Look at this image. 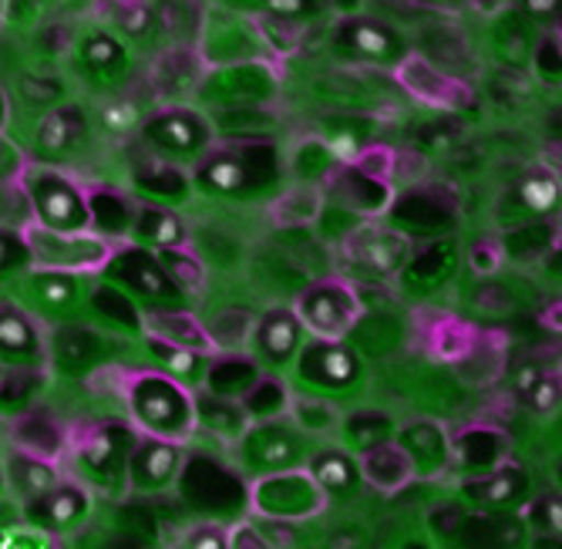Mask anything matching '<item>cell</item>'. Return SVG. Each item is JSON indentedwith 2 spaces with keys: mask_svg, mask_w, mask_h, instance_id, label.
I'll use <instances>...</instances> for the list:
<instances>
[{
  "mask_svg": "<svg viewBox=\"0 0 562 549\" xmlns=\"http://www.w3.org/2000/svg\"><path fill=\"white\" fill-rule=\"evenodd\" d=\"M128 408H132L135 428L145 435L182 441L199 428L195 394L186 388V381H179L166 371L138 374L128 384Z\"/></svg>",
  "mask_w": 562,
  "mask_h": 549,
  "instance_id": "1",
  "label": "cell"
},
{
  "mask_svg": "<svg viewBox=\"0 0 562 549\" xmlns=\"http://www.w3.org/2000/svg\"><path fill=\"white\" fill-rule=\"evenodd\" d=\"M101 277L128 290L142 311H179L186 307V287L166 270L156 249L138 246L125 239V246H115L112 257L101 270Z\"/></svg>",
  "mask_w": 562,
  "mask_h": 549,
  "instance_id": "2",
  "label": "cell"
},
{
  "mask_svg": "<svg viewBox=\"0 0 562 549\" xmlns=\"http://www.w3.org/2000/svg\"><path fill=\"white\" fill-rule=\"evenodd\" d=\"M24 195L34 223L58 229V233H81L91 229L88 189H81L71 176L55 169V163H34L21 176Z\"/></svg>",
  "mask_w": 562,
  "mask_h": 549,
  "instance_id": "3",
  "label": "cell"
},
{
  "mask_svg": "<svg viewBox=\"0 0 562 549\" xmlns=\"http://www.w3.org/2000/svg\"><path fill=\"white\" fill-rule=\"evenodd\" d=\"M277 176V156L263 142H243L236 148H223V153H206L199 159V169L192 182L202 192L216 195H243L249 189H260L273 182Z\"/></svg>",
  "mask_w": 562,
  "mask_h": 549,
  "instance_id": "4",
  "label": "cell"
},
{
  "mask_svg": "<svg viewBox=\"0 0 562 549\" xmlns=\"http://www.w3.org/2000/svg\"><path fill=\"white\" fill-rule=\"evenodd\" d=\"M24 236L31 243L34 254V267H47V270H68V273H81V277H94L105 270L115 243L105 239L94 229H81V233H58L47 229L41 223H27Z\"/></svg>",
  "mask_w": 562,
  "mask_h": 549,
  "instance_id": "5",
  "label": "cell"
},
{
  "mask_svg": "<svg viewBox=\"0 0 562 549\" xmlns=\"http://www.w3.org/2000/svg\"><path fill=\"white\" fill-rule=\"evenodd\" d=\"M11 290L27 314H37L50 324H61V321L85 317L91 287H88V277H81V273L31 267L24 277H18L11 283Z\"/></svg>",
  "mask_w": 562,
  "mask_h": 549,
  "instance_id": "6",
  "label": "cell"
},
{
  "mask_svg": "<svg viewBox=\"0 0 562 549\" xmlns=\"http://www.w3.org/2000/svg\"><path fill=\"white\" fill-rule=\"evenodd\" d=\"M138 441V428L135 425H101L98 432H91L75 452V462L81 469L85 485H98L112 495L128 489V456Z\"/></svg>",
  "mask_w": 562,
  "mask_h": 549,
  "instance_id": "7",
  "label": "cell"
},
{
  "mask_svg": "<svg viewBox=\"0 0 562 549\" xmlns=\"http://www.w3.org/2000/svg\"><path fill=\"white\" fill-rule=\"evenodd\" d=\"M142 135L156 156L169 163H195L210 153L213 128L192 109H162L142 122Z\"/></svg>",
  "mask_w": 562,
  "mask_h": 549,
  "instance_id": "8",
  "label": "cell"
},
{
  "mask_svg": "<svg viewBox=\"0 0 562 549\" xmlns=\"http://www.w3.org/2000/svg\"><path fill=\"white\" fill-rule=\"evenodd\" d=\"M179 492L202 516H223V513H233L236 506H243L239 479L229 469H223L216 459H206V456H195V459L182 462Z\"/></svg>",
  "mask_w": 562,
  "mask_h": 549,
  "instance_id": "9",
  "label": "cell"
},
{
  "mask_svg": "<svg viewBox=\"0 0 562 549\" xmlns=\"http://www.w3.org/2000/svg\"><path fill=\"white\" fill-rule=\"evenodd\" d=\"M109 358V337L98 327H91L85 317L50 324V344L47 361L65 378H88L94 368H101Z\"/></svg>",
  "mask_w": 562,
  "mask_h": 549,
  "instance_id": "10",
  "label": "cell"
},
{
  "mask_svg": "<svg viewBox=\"0 0 562 549\" xmlns=\"http://www.w3.org/2000/svg\"><path fill=\"white\" fill-rule=\"evenodd\" d=\"M324 503V489L314 482V475L296 472H267V479L252 489V506L267 519H303Z\"/></svg>",
  "mask_w": 562,
  "mask_h": 549,
  "instance_id": "11",
  "label": "cell"
},
{
  "mask_svg": "<svg viewBox=\"0 0 562 549\" xmlns=\"http://www.w3.org/2000/svg\"><path fill=\"white\" fill-rule=\"evenodd\" d=\"M182 462H186V456H182L179 441L138 432V441L128 456V489L132 492H162L179 479Z\"/></svg>",
  "mask_w": 562,
  "mask_h": 549,
  "instance_id": "12",
  "label": "cell"
},
{
  "mask_svg": "<svg viewBox=\"0 0 562 549\" xmlns=\"http://www.w3.org/2000/svg\"><path fill=\"white\" fill-rule=\"evenodd\" d=\"M357 314H361L357 296L340 283H324V287L306 290L296 307V317L303 321V327L321 334L324 340L344 337L357 324Z\"/></svg>",
  "mask_w": 562,
  "mask_h": 549,
  "instance_id": "13",
  "label": "cell"
},
{
  "mask_svg": "<svg viewBox=\"0 0 562 549\" xmlns=\"http://www.w3.org/2000/svg\"><path fill=\"white\" fill-rule=\"evenodd\" d=\"M88 513H91V492L85 482H58L50 492L24 506V516L50 539L75 533L88 519Z\"/></svg>",
  "mask_w": 562,
  "mask_h": 549,
  "instance_id": "14",
  "label": "cell"
},
{
  "mask_svg": "<svg viewBox=\"0 0 562 549\" xmlns=\"http://www.w3.org/2000/svg\"><path fill=\"white\" fill-rule=\"evenodd\" d=\"M88 138V115L75 102L47 109L34 132V156L41 163H61Z\"/></svg>",
  "mask_w": 562,
  "mask_h": 549,
  "instance_id": "15",
  "label": "cell"
},
{
  "mask_svg": "<svg viewBox=\"0 0 562 549\" xmlns=\"http://www.w3.org/2000/svg\"><path fill=\"white\" fill-rule=\"evenodd\" d=\"M0 365L4 368H44L47 344L34 317L18 307H0Z\"/></svg>",
  "mask_w": 562,
  "mask_h": 549,
  "instance_id": "16",
  "label": "cell"
},
{
  "mask_svg": "<svg viewBox=\"0 0 562 549\" xmlns=\"http://www.w3.org/2000/svg\"><path fill=\"white\" fill-rule=\"evenodd\" d=\"M243 441V462L260 469V472H283L293 466L296 452H300V438L293 428L283 425H257L246 428Z\"/></svg>",
  "mask_w": 562,
  "mask_h": 549,
  "instance_id": "17",
  "label": "cell"
},
{
  "mask_svg": "<svg viewBox=\"0 0 562 549\" xmlns=\"http://www.w3.org/2000/svg\"><path fill=\"white\" fill-rule=\"evenodd\" d=\"M88 311L98 321H105L109 330H122L132 337L145 334V311L138 307V301L128 290H122L112 280H101L88 290Z\"/></svg>",
  "mask_w": 562,
  "mask_h": 549,
  "instance_id": "18",
  "label": "cell"
},
{
  "mask_svg": "<svg viewBox=\"0 0 562 549\" xmlns=\"http://www.w3.org/2000/svg\"><path fill=\"white\" fill-rule=\"evenodd\" d=\"M78 61L98 81H122L132 68L128 47L122 44V37H115L112 31H101V27L88 31L78 41Z\"/></svg>",
  "mask_w": 562,
  "mask_h": 549,
  "instance_id": "19",
  "label": "cell"
},
{
  "mask_svg": "<svg viewBox=\"0 0 562 549\" xmlns=\"http://www.w3.org/2000/svg\"><path fill=\"white\" fill-rule=\"evenodd\" d=\"M4 472H8V489L21 498L24 506L61 482L55 462L41 452H31V448H18V452H11L4 459Z\"/></svg>",
  "mask_w": 562,
  "mask_h": 549,
  "instance_id": "20",
  "label": "cell"
},
{
  "mask_svg": "<svg viewBox=\"0 0 562 549\" xmlns=\"http://www.w3.org/2000/svg\"><path fill=\"white\" fill-rule=\"evenodd\" d=\"M337 41L344 52L357 55L361 61H378V65L401 61V52H404L401 37L381 21H347V24H340Z\"/></svg>",
  "mask_w": 562,
  "mask_h": 549,
  "instance_id": "21",
  "label": "cell"
},
{
  "mask_svg": "<svg viewBox=\"0 0 562 549\" xmlns=\"http://www.w3.org/2000/svg\"><path fill=\"white\" fill-rule=\"evenodd\" d=\"M88 210H91V229L94 233H101L112 243L132 236V223H135V213H138L132 192H122V189H91L88 192Z\"/></svg>",
  "mask_w": 562,
  "mask_h": 549,
  "instance_id": "22",
  "label": "cell"
},
{
  "mask_svg": "<svg viewBox=\"0 0 562 549\" xmlns=\"http://www.w3.org/2000/svg\"><path fill=\"white\" fill-rule=\"evenodd\" d=\"M353 257L374 277H394L407 257V239L391 229H364L350 239Z\"/></svg>",
  "mask_w": 562,
  "mask_h": 549,
  "instance_id": "23",
  "label": "cell"
},
{
  "mask_svg": "<svg viewBox=\"0 0 562 549\" xmlns=\"http://www.w3.org/2000/svg\"><path fill=\"white\" fill-rule=\"evenodd\" d=\"M357 374V361L347 347L327 340V344H314L311 351H303L300 358V378L311 384H324V388H344L350 384V378Z\"/></svg>",
  "mask_w": 562,
  "mask_h": 549,
  "instance_id": "24",
  "label": "cell"
},
{
  "mask_svg": "<svg viewBox=\"0 0 562 549\" xmlns=\"http://www.w3.org/2000/svg\"><path fill=\"white\" fill-rule=\"evenodd\" d=\"M300 334H303V321L296 314L270 311L257 324V351H260V358H267L270 365L293 361L296 347H300Z\"/></svg>",
  "mask_w": 562,
  "mask_h": 549,
  "instance_id": "25",
  "label": "cell"
},
{
  "mask_svg": "<svg viewBox=\"0 0 562 549\" xmlns=\"http://www.w3.org/2000/svg\"><path fill=\"white\" fill-rule=\"evenodd\" d=\"M128 239L138 246H148V249H169V246L186 243V226L166 203H145L135 213Z\"/></svg>",
  "mask_w": 562,
  "mask_h": 549,
  "instance_id": "26",
  "label": "cell"
},
{
  "mask_svg": "<svg viewBox=\"0 0 562 549\" xmlns=\"http://www.w3.org/2000/svg\"><path fill=\"white\" fill-rule=\"evenodd\" d=\"M132 186L138 195L159 199V203H176V199H186L192 189V179L179 169V163H169L162 156L148 159L145 166L135 169Z\"/></svg>",
  "mask_w": 562,
  "mask_h": 549,
  "instance_id": "27",
  "label": "cell"
},
{
  "mask_svg": "<svg viewBox=\"0 0 562 549\" xmlns=\"http://www.w3.org/2000/svg\"><path fill=\"white\" fill-rule=\"evenodd\" d=\"M142 337H145V351L151 355V361L159 365V371H166L186 384L206 378V365H210L206 358H213V355L195 351V347H186V344H172V340L156 337V334H142Z\"/></svg>",
  "mask_w": 562,
  "mask_h": 549,
  "instance_id": "28",
  "label": "cell"
},
{
  "mask_svg": "<svg viewBox=\"0 0 562 549\" xmlns=\"http://www.w3.org/2000/svg\"><path fill=\"white\" fill-rule=\"evenodd\" d=\"M263 374L257 368V361L249 358H239V355H213L210 365H206V391L220 394V397H236L243 402V394L257 384Z\"/></svg>",
  "mask_w": 562,
  "mask_h": 549,
  "instance_id": "29",
  "label": "cell"
},
{
  "mask_svg": "<svg viewBox=\"0 0 562 549\" xmlns=\"http://www.w3.org/2000/svg\"><path fill=\"white\" fill-rule=\"evenodd\" d=\"M195 422L199 428H206L220 438H243L252 418L236 397H220L210 391V394H195Z\"/></svg>",
  "mask_w": 562,
  "mask_h": 549,
  "instance_id": "30",
  "label": "cell"
},
{
  "mask_svg": "<svg viewBox=\"0 0 562 549\" xmlns=\"http://www.w3.org/2000/svg\"><path fill=\"white\" fill-rule=\"evenodd\" d=\"M508 203H513V210H519L522 216H529L526 223L542 220L559 206V182H555L552 172L532 169L513 186V192H508Z\"/></svg>",
  "mask_w": 562,
  "mask_h": 549,
  "instance_id": "31",
  "label": "cell"
},
{
  "mask_svg": "<svg viewBox=\"0 0 562 549\" xmlns=\"http://www.w3.org/2000/svg\"><path fill=\"white\" fill-rule=\"evenodd\" d=\"M145 334H156V337H166L172 344L195 347V351H206V355L216 351L213 334L202 330L199 321L186 314V307H179V311H145Z\"/></svg>",
  "mask_w": 562,
  "mask_h": 549,
  "instance_id": "32",
  "label": "cell"
},
{
  "mask_svg": "<svg viewBox=\"0 0 562 549\" xmlns=\"http://www.w3.org/2000/svg\"><path fill=\"white\" fill-rule=\"evenodd\" d=\"M361 472H364V479H368L374 489L391 492V489H401L407 479H412L415 462H412V456H407L404 448H397V445H374V448H368V452H364Z\"/></svg>",
  "mask_w": 562,
  "mask_h": 549,
  "instance_id": "33",
  "label": "cell"
},
{
  "mask_svg": "<svg viewBox=\"0 0 562 549\" xmlns=\"http://www.w3.org/2000/svg\"><path fill=\"white\" fill-rule=\"evenodd\" d=\"M401 78L407 81V88H412L415 94H422L425 102L431 105H458V94H462V88H458V81H448L441 78L431 65H425L422 58H407L401 61Z\"/></svg>",
  "mask_w": 562,
  "mask_h": 549,
  "instance_id": "34",
  "label": "cell"
},
{
  "mask_svg": "<svg viewBox=\"0 0 562 549\" xmlns=\"http://www.w3.org/2000/svg\"><path fill=\"white\" fill-rule=\"evenodd\" d=\"M34 267L24 226H0V283H14Z\"/></svg>",
  "mask_w": 562,
  "mask_h": 549,
  "instance_id": "35",
  "label": "cell"
},
{
  "mask_svg": "<svg viewBox=\"0 0 562 549\" xmlns=\"http://www.w3.org/2000/svg\"><path fill=\"white\" fill-rule=\"evenodd\" d=\"M451 216V206L441 203L438 189H412L397 203V220L412 226H438Z\"/></svg>",
  "mask_w": 562,
  "mask_h": 549,
  "instance_id": "36",
  "label": "cell"
},
{
  "mask_svg": "<svg viewBox=\"0 0 562 549\" xmlns=\"http://www.w3.org/2000/svg\"><path fill=\"white\" fill-rule=\"evenodd\" d=\"M286 388L277 381V378H260L257 384H252L246 394H243V408H246V415L252 418V422H270V418H277L283 408H286Z\"/></svg>",
  "mask_w": 562,
  "mask_h": 549,
  "instance_id": "37",
  "label": "cell"
},
{
  "mask_svg": "<svg viewBox=\"0 0 562 549\" xmlns=\"http://www.w3.org/2000/svg\"><path fill=\"white\" fill-rule=\"evenodd\" d=\"M41 368H11V378L0 381V412H24L41 391Z\"/></svg>",
  "mask_w": 562,
  "mask_h": 549,
  "instance_id": "38",
  "label": "cell"
},
{
  "mask_svg": "<svg viewBox=\"0 0 562 549\" xmlns=\"http://www.w3.org/2000/svg\"><path fill=\"white\" fill-rule=\"evenodd\" d=\"M311 475L324 492H340V489H350L353 466H350V459H344L337 452H324L311 462Z\"/></svg>",
  "mask_w": 562,
  "mask_h": 549,
  "instance_id": "39",
  "label": "cell"
},
{
  "mask_svg": "<svg viewBox=\"0 0 562 549\" xmlns=\"http://www.w3.org/2000/svg\"><path fill=\"white\" fill-rule=\"evenodd\" d=\"M519 489H522V475L505 469V472H498V475H492L485 482H475L472 495L485 506H505V503H513V498L519 495Z\"/></svg>",
  "mask_w": 562,
  "mask_h": 549,
  "instance_id": "40",
  "label": "cell"
},
{
  "mask_svg": "<svg viewBox=\"0 0 562 549\" xmlns=\"http://www.w3.org/2000/svg\"><path fill=\"white\" fill-rule=\"evenodd\" d=\"M317 213H321V195L314 189H300V192L280 199V206H277V220L286 226L290 223H311V220H317Z\"/></svg>",
  "mask_w": 562,
  "mask_h": 549,
  "instance_id": "41",
  "label": "cell"
},
{
  "mask_svg": "<svg viewBox=\"0 0 562 549\" xmlns=\"http://www.w3.org/2000/svg\"><path fill=\"white\" fill-rule=\"evenodd\" d=\"M156 254L162 257V264H166V270L186 287V290H192V287H199L202 283V267H199V260L195 257H189L186 254V243L182 246H169V249H156Z\"/></svg>",
  "mask_w": 562,
  "mask_h": 549,
  "instance_id": "42",
  "label": "cell"
},
{
  "mask_svg": "<svg viewBox=\"0 0 562 549\" xmlns=\"http://www.w3.org/2000/svg\"><path fill=\"white\" fill-rule=\"evenodd\" d=\"M101 125H105V132H112V135H128L132 128L142 125V112L135 102H128V98H115V102L101 105Z\"/></svg>",
  "mask_w": 562,
  "mask_h": 549,
  "instance_id": "43",
  "label": "cell"
},
{
  "mask_svg": "<svg viewBox=\"0 0 562 549\" xmlns=\"http://www.w3.org/2000/svg\"><path fill=\"white\" fill-rule=\"evenodd\" d=\"M24 153L21 148L0 132V186H11V182H21V176H24Z\"/></svg>",
  "mask_w": 562,
  "mask_h": 549,
  "instance_id": "44",
  "label": "cell"
},
{
  "mask_svg": "<svg viewBox=\"0 0 562 549\" xmlns=\"http://www.w3.org/2000/svg\"><path fill=\"white\" fill-rule=\"evenodd\" d=\"M50 536L44 529H37L31 519L27 526H8V529H0V549H11V546H31V549H41L47 546Z\"/></svg>",
  "mask_w": 562,
  "mask_h": 549,
  "instance_id": "45",
  "label": "cell"
},
{
  "mask_svg": "<svg viewBox=\"0 0 562 549\" xmlns=\"http://www.w3.org/2000/svg\"><path fill=\"white\" fill-rule=\"evenodd\" d=\"M293 415L303 432H321L330 425V405H324V402H306V397H300Z\"/></svg>",
  "mask_w": 562,
  "mask_h": 549,
  "instance_id": "46",
  "label": "cell"
},
{
  "mask_svg": "<svg viewBox=\"0 0 562 549\" xmlns=\"http://www.w3.org/2000/svg\"><path fill=\"white\" fill-rule=\"evenodd\" d=\"M532 523L549 529V533H555V536H562V498L552 495V492L542 495L539 503L532 506Z\"/></svg>",
  "mask_w": 562,
  "mask_h": 549,
  "instance_id": "47",
  "label": "cell"
},
{
  "mask_svg": "<svg viewBox=\"0 0 562 549\" xmlns=\"http://www.w3.org/2000/svg\"><path fill=\"white\" fill-rule=\"evenodd\" d=\"M559 397H562L559 381H555V378H542V381L536 384V391L529 394V402H532L539 412H549V408H555V405H559Z\"/></svg>",
  "mask_w": 562,
  "mask_h": 549,
  "instance_id": "48",
  "label": "cell"
},
{
  "mask_svg": "<svg viewBox=\"0 0 562 549\" xmlns=\"http://www.w3.org/2000/svg\"><path fill=\"white\" fill-rule=\"evenodd\" d=\"M122 31H125V37H145L151 31V11L148 8H128L122 14Z\"/></svg>",
  "mask_w": 562,
  "mask_h": 549,
  "instance_id": "49",
  "label": "cell"
},
{
  "mask_svg": "<svg viewBox=\"0 0 562 549\" xmlns=\"http://www.w3.org/2000/svg\"><path fill=\"white\" fill-rule=\"evenodd\" d=\"M542 378H546V374H542V368H539L536 361H526V365H519V368L513 371V388H516L522 397H529Z\"/></svg>",
  "mask_w": 562,
  "mask_h": 549,
  "instance_id": "50",
  "label": "cell"
},
{
  "mask_svg": "<svg viewBox=\"0 0 562 549\" xmlns=\"http://www.w3.org/2000/svg\"><path fill=\"white\" fill-rule=\"evenodd\" d=\"M186 546H192V549H210V546L223 549V546H229V536L210 526V529H199V533H189V536H186Z\"/></svg>",
  "mask_w": 562,
  "mask_h": 549,
  "instance_id": "51",
  "label": "cell"
},
{
  "mask_svg": "<svg viewBox=\"0 0 562 549\" xmlns=\"http://www.w3.org/2000/svg\"><path fill=\"white\" fill-rule=\"evenodd\" d=\"M34 4L50 14H71V11H85L91 0H34Z\"/></svg>",
  "mask_w": 562,
  "mask_h": 549,
  "instance_id": "52",
  "label": "cell"
},
{
  "mask_svg": "<svg viewBox=\"0 0 562 549\" xmlns=\"http://www.w3.org/2000/svg\"><path fill=\"white\" fill-rule=\"evenodd\" d=\"M522 8L532 18H555V14H562V0H522Z\"/></svg>",
  "mask_w": 562,
  "mask_h": 549,
  "instance_id": "53",
  "label": "cell"
},
{
  "mask_svg": "<svg viewBox=\"0 0 562 549\" xmlns=\"http://www.w3.org/2000/svg\"><path fill=\"white\" fill-rule=\"evenodd\" d=\"M8 119H11V102H8V91L0 88V132L8 128Z\"/></svg>",
  "mask_w": 562,
  "mask_h": 549,
  "instance_id": "54",
  "label": "cell"
},
{
  "mask_svg": "<svg viewBox=\"0 0 562 549\" xmlns=\"http://www.w3.org/2000/svg\"><path fill=\"white\" fill-rule=\"evenodd\" d=\"M552 132L562 135V109H555V115H552Z\"/></svg>",
  "mask_w": 562,
  "mask_h": 549,
  "instance_id": "55",
  "label": "cell"
},
{
  "mask_svg": "<svg viewBox=\"0 0 562 549\" xmlns=\"http://www.w3.org/2000/svg\"><path fill=\"white\" fill-rule=\"evenodd\" d=\"M8 492V472H4V462H0V495Z\"/></svg>",
  "mask_w": 562,
  "mask_h": 549,
  "instance_id": "56",
  "label": "cell"
},
{
  "mask_svg": "<svg viewBox=\"0 0 562 549\" xmlns=\"http://www.w3.org/2000/svg\"><path fill=\"white\" fill-rule=\"evenodd\" d=\"M4 189H8V186H0V220L8 216V206H4V195H8V192H4Z\"/></svg>",
  "mask_w": 562,
  "mask_h": 549,
  "instance_id": "57",
  "label": "cell"
},
{
  "mask_svg": "<svg viewBox=\"0 0 562 549\" xmlns=\"http://www.w3.org/2000/svg\"><path fill=\"white\" fill-rule=\"evenodd\" d=\"M0 14H8V0H0Z\"/></svg>",
  "mask_w": 562,
  "mask_h": 549,
  "instance_id": "58",
  "label": "cell"
}]
</instances>
